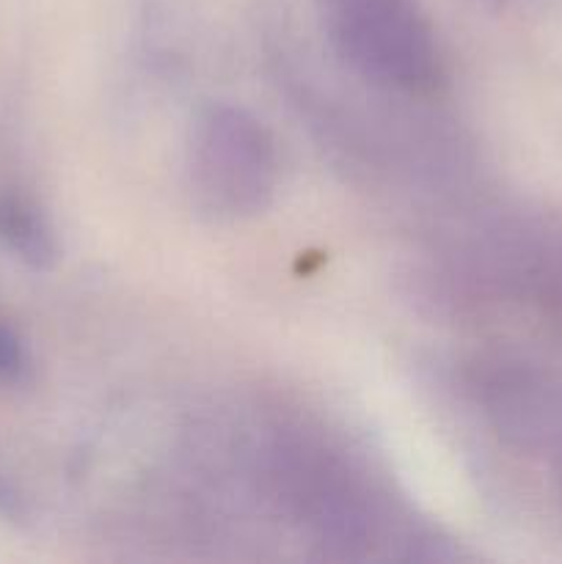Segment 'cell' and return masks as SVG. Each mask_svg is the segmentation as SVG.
<instances>
[{"label": "cell", "mask_w": 562, "mask_h": 564, "mask_svg": "<svg viewBox=\"0 0 562 564\" xmlns=\"http://www.w3.org/2000/svg\"><path fill=\"white\" fill-rule=\"evenodd\" d=\"M187 191L215 220H248L270 207L279 187V152L268 127L231 102L196 113L185 149Z\"/></svg>", "instance_id": "obj_2"}, {"label": "cell", "mask_w": 562, "mask_h": 564, "mask_svg": "<svg viewBox=\"0 0 562 564\" xmlns=\"http://www.w3.org/2000/svg\"><path fill=\"white\" fill-rule=\"evenodd\" d=\"M0 518H22V499L17 496V490L6 482V477H0Z\"/></svg>", "instance_id": "obj_6"}, {"label": "cell", "mask_w": 562, "mask_h": 564, "mask_svg": "<svg viewBox=\"0 0 562 564\" xmlns=\"http://www.w3.org/2000/svg\"><path fill=\"white\" fill-rule=\"evenodd\" d=\"M28 369V356L22 339L9 328V325L0 323V386L20 383L22 375Z\"/></svg>", "instance_id": "obj_5"}, {"label": "cell", "mask_w": 562, "mask_h": 564, "mask_svg": "<svg viewBox=\"0 0 562 564\" xmlns=\"http://www.w3.org/2000/svg\"><path fill=\"white\" fill-rule=\"evenodd\" d=\"M0 240L17 259L36 270L53 268L58 259L53 226L42 209L20 193L0 196Z\"/></svg>", "instance_id": "obj_4"}, {"label": "cell", "mask_w": 562, "mask_h": 564, "mask_svg": "<svg viewBox=\"0 0 562 564\" xmlns=\"http://www.w3.org/2000/svg\"><path fill=\"white\" fill-rule=\"evenodd\" d=\"M270 482L281 505L323 543L369 549L383 532L380 505L350 463L312 441H284L270 452Z\"/></svg>", "instance_id": "obj_3"}, {"label": "cell", "mask_w": 562, "mask_h": 564, "mask_svg": "<svg viewBox=\"0 0 562 564\" xmlns=\"http://www.w3.org/2000/svg\"><path fill=\"white\" fill-rule=\"evenodd\" d=\"M336 61L367 86L424 99L444 86L439 39L419 0H312Z\"/></svg>", "instance_id": "obj_1"}]
</instances>
